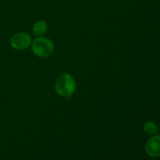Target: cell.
Listing matches in <instances>:
<instances>
[{
  "label": "cell",
  "instance_id": "cell-1",
  "mask_svg": "<svg viewBox=\"0 0 160 160\" xmlns=\"http://www.w3.org/2000/svg\"><path fill=\"white\" fill-rule=\"evenodd\" d=\"M56 93L64 98H70L76 90V81L72 75L63 73L58 78L55 84Z\"/></svg>",
  "mask_w": 160,
  "mask_h": 160
},
{
  "label": "cell",
  "instance_id": "cell-2",
  "mask_svg": "<svg viewBox=\"0 0 160 160\" xmlns=\"http://www.w3.org/2000/svg\"><path fill=\"white\" fill-rule=\"evenodd\" d=\"M31 48L35 56L41 58L48 57L53 52L54 45L52 42L46 38L38 37L34 39L31 45Z\"/></svg>",
  "mask_w": 160,
  "mask_h": 160
},
{
  "label": "cell",
  "instance_id": "cell-3",
  "mask_svg": "<svg viewBox=\"0 0 160 160\" xmlns=\"http://www.w3.org/2000/svg\"><path fill=\"white\" fill-rule=\"evenodd\" d=\"M31 44V38L27 33L20 32L11 38L10 45L16 50H24Z\"/></svg>",
  "mask_w": 160,
  "mask_h": 160
},
{
  "label": "cell",
  "instance_id": "cell-4",
  "mask_svg": "<svg viewBox=\"0 0 160 160\" xmlns=\"http://www.w3.org/2000/svg\"><path fill=\"white\" fill-rule=\"evenodd\" d=\"M145 152L150 157L160 156V134L152 136L145 144Z\"/></svg>",
  "mask_w": 160,
  "mask_h": 160
},
{
  "label": "cell",
  "instance_id": "cell-5",
  "mask_svg": "<svg viewBox=\"0 0 160 160\" xmlns=\"http://www.w3.org/2000/svg\"><path fill=\"white\" fill-rule=\"evenodd\" d=\"M48 29V24L44 20H38L34 24L32 28L33 34L35 36H42L45 34Z\"/></svg>",
  "mask_w": 160,
  "mask_h": 160
},
{
  "label": "cell",
  "instance_id": "cell-6",
  "mask_svg": "<svg viewBox=\"0 0 160 160\" xmlns=\"http://www.w3.org/2000/svg\"><path fill=\"white\" fill-rule=\"evenodd\" d=\"M144 131L149 135H154L159 131V128L154 122L148 121L144 124Z\"/></svg>",
  "mask_w": 160,
  "mask_h": 160
}]
</instances>
